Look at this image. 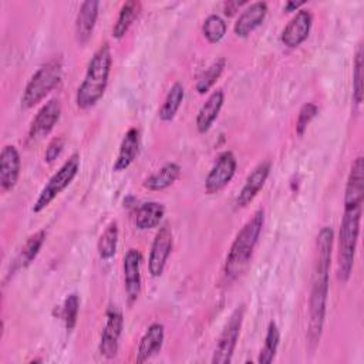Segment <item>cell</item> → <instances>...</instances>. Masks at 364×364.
Returning a JSON list of instances; mask_svg holds the SVG:
<instances>
[{
    "mask_svg": "<svg viewBox=\"0 0 364 364\" xmlns=\"http://www.w3.org/2000/svg\"><path fill=\"white\" fill-rule=\"evenodd\" d=\"M334 232L330 226H323L317 235V249L313 269L311 290L309 299V323H307V343L311 350L320 343L323 333L326 306L328 296V277L331 264Z\"/></svg>",
    "mask_w": 364,
    "mask_h": 364,
    "instance_id": "obj_1",
    "label": "cell"
},
{
    "mask_svg": "<svg viewBox=\"0 0 364 364\" xmlns=\"http://www.w3.org/2000/svg\"><path fill=\"white\" fill-rule=\"evenodd\" d=\"M111 64V48L108 43H104L91 57L84 80L77 90L75 104L80 109H90L102 98L108 85Z\"/></svg>",
    "mask_w": 364,
    "mask_h": 364,
    "instance_id": "obj_2",
    "label": "cell"
},
{
    "mask_svg": "<svg viewBox=\"0 0 364 364\" xmlns=\"http://www.w3.org/2000/svg\"><path fill=\"white\" fill-rule=\"evenodd\" d=\"M264 225V210L257 209L252 218L237 232L225 262V276L228 280L237 279L249 266L253 250Z\"/></svg>",
    "mask_w": 364,
    "mask_h": 364,
    "instance_id": "obj_3",
    "label": "cell"
},
{
    "mask_svg": "<svg viewBox=\"0 0 364 364\" xmlns=\"http://www.w3.org/2000/svg\"><path fill=\"white\" fill-rule=\"evenodd\" d=\"M361 208V202H344V213L340 225L337 247V279L341 283H346L353 272L360 235Z\"/></svg>",
    "mask_w": 364,
    "mask_h": 364,
    "instance_id": "obj_4",
    "label": "cell"
},
{
    "mask_svg": "<svg viewBox=\"0 0 364 364\" xmlns=\"http://www.w3.org/2000/svg\"><path fill=\"white\" fill-rule=\"evenodd\" d=\"M63 74V61L54 57L43 64L28 80L21 95V108L30 109L43 101L60 82Z\"/></svg>",
    "mask_w": 364,
    "mask_h": 364,
    "instance_id": "obj_5",
    "label": "cell"
},
{
    "mask_svg": "<svg viewBox=\"0 0 364 364\" xmlns=\"http://www.w3.org/2000/svg\"><path fill=\"white\" fill-rule=\"evenodd\" d=\"M78 171H80V155L75 152L58 168V171L48 179L46 186L41 189L38 198L33 205V212L38 213L44 210L73 182Z\"/></svg>",
    "mask_w": 364,
    "mask_h": 364,
    "instance_id": "obj_6",
    "label": "cell"
},
{
    "mask_svg": "<svg viewBox=\"0 0 364 364\" xmlns=\"http://www.w3.org/2000/svg\"><path fill=\"white\" fill-rule=\"evenodd\" d=\"M243 316H245V306L240 304L237 306L230 317L228 318L213 351L212 355V363L213 364H229L233 357V351L237 344V338L240 334L242 323H243Z\"/></svg>",
    "mask_w": 364,
    "mask_h": 364,
    "instance_id": "obj_7",
    "label": "cell"
},
{
    "mask_svg": "<svg viewBox=\"0 0 364 364\" xmlns=\"http://www.w3.org/2000/svg\"><path fill=\"white\" fill-rule=\"evenodd\" d=\"M124 328V317L121 310L117 306H109L107 310L105 326L101 333L100 338V353L105 358H114L118 353L119 347V337Z\"/></svg>",
    "mask_w": 364,
    "mask_h": 364,
    "instance_id": "obj_8",
    "label": "cell"
},
{
    "mask_svg": "<svg viewBox=\"0 0 364 364\" xmlns=\"http://www.w3.org/2000/svg\"><path fill=\"white\" fill-rule=\"evenodd\" d=\"M173 236L168 225H164L156 232L148 257V270L152 277H159L164 273L166 260L172 252Z\"/></svg>",
    "mask_w": 364,
    "mask_h": 364,
    "instance_id": "obj_9",
    "label": "cell"
},
{
    "mask_svg": "<svg viewBox=\"0 0 364 364\" xmlns=\"http://www.w3.org/2000/svg\"><path fill=\"white\" fill-rule=\"evenodd\" d=\"M236 166H237V162L233 152L230 151L222 152L205 179L206 193H218L219 191H222L235 176Z\"/></svg>",
    "mask_w": 364,
    "mask_h": 364,
    "instance_id": "obj_10",
    "label": "cell"
},
{
    "mask_svg": "<svg viewBox=\"0 0 364 364\" xmlns=\"http://www.w3.org/2000/svg\"><path fill=\"white\" fill-rule=\"evenodd\" d=\"M61 117V104L58 100L53 98L47 101L36 114V117L31 121L30 129H28V139L38 141L44 136H47L54 125L58 122Z\"/></svg>",
    "mask_w": 364,
    "mask_h": 364,
    "instance_id": "obj_11",
    "label": "cell"
},
{
    "mask_svg": "<svg viewBox=\"0 0 364 364\" xmlns=\"http://www.w3.org/2000/svg\"><path fill=\"white\" fill-rule=\"evenodd\" d=\"M141 262L142 255L138 249H129L124 256V283L129 304L136 301L141 293Z\"/></svg>",
    "mask_w": 364,
    "mask_h": 364,
    "instance_id": "obj_12",
    "label": "cell"
},
{
    "mask_svg": "<svg viewBox=\"0 0 364 364\" xmlns=\"http://www.w3.org/2000/svg\"><path fill=\"white\" fill-rule=\"evenodd\" d=\"M313 16L309 10H297L296 16L282 31V43L289 48L299 47L310 34Z\"/></svg>",
    "mask_w": 364,
    "mask_h": 364,
    "instance_id": "obj_13",
    "label": "cell"
},
{
    "mask_svg": "<svg viewBox=\"0 0 364 364\" xmlns=\"http://www.w3.org/2000/svg\"><path fill=\"white\" fill-rule=\"evenodd\" d=\"M270 168H272L270 161H262L260 164H257L253 168V171L247 175V178L236 198V202H235L236 208H245L255 199V196L259 193V191L263 188L264 182L267 181Z\"/></svg>",
    "mask_w": 364,
    "mask_h": 364,
    "instance_id": "obj_14",
    "label": "cell"
},
{
    "mask_svg": "<svg viewBox=\"0 0 364 364\" xmlns=\"http://www.w3.org/2000/svg\"><path fill=\"white\" fill-rule=\"evenodd\" d=\"M21 159L14 145H6L0 154V188L3 192L11 191L20 176Z\"/></svg>",
    "mask_w": 364,
    "mask_h": 364,
    "instance_id": "obj_15",
    "label": "cell"
},
{
    "mask_svg": "<svg viewBox=\"0 0 364 364\" xmlns=\"http://www.w3.org/2000/svg\"><path fill=\"white\" fill-rule=\"evenodd\" d=\"M100 1L87 0L80 6V10L75 17V40L80 46L88 43L92 36L97 18H98Z\"/></svg>",
    "mask_w": 364,
    "mask_h": 364,
    "instance_id": "obj_16",
    "label": "cell"
},
{
    "mask_svg": "<svg viewBox=\"0 0 364 364\" xmlns=\"http://www.w3.org/2000/svg\"><path fill=\"white\" fill-rule=\"evenodd\" d=\"M267 14V3L264 1H255L249 4L237 17L235 23V34L240 38L247 37L253 30H256L263 21Z\"/></svg>",
    "mask_w": 364,
    "mask_h": 364,
    "instance_id": "obj_17",
    "label": "cell"
},
{
    "mask_svg": "<svg viewBox=\"0 0 364 364\" xmlns=\"http://www.w3.org/2000/svg\"><path fill=\"white\" fill-rule=\"evenodd\" d=\"M165 338V327L161 323H152L139 340L136 350V361L144 363L152 355L158 354L162 348Z\"/></svg>",
    "mask_w": 364,
    "mask_h": 364,
    "instance_id": "obj_18",
    "label": "cell"
},
{
    "mask_svg": "<svg viewBox=\"0 0 364 364\" xmlns=\"http://www.w3.org/2000/svg\"><path fill=\"white\" fill-rule=\"evenodd\" d=\"M138 152H139V131L136 128H129L121 141L119 151L112 165V169L115 172L125 171L136 159Z\"/></svg>",
    "mask_w": 364,
    "mask_h": 364,
    "instance_id": "obj_19",
    "label": "cell"
},
{
    "mask_svg": "<svg viewBox=\"0 0 364 364\" xmlns=\"http://www.w3.org/2000/svg\"><path fill=\"white\" fill-rule=\"evenodd\" d=\"M223 101H225V94L222 90H216L208 97V100L203 102V105L200 107L196 115L198 132L205 134L209 131V128L212 127V124L215 122V119L218 118L222 109Z\"/></svg>",
    "mask_w": 364,
    "mask_h": 364,
    "instance_id": "obj_20",
    "label": "cell"
},
{
    "mask_svg": "<svg viewBox=\"0 0 364 364\" xmlns=\"http://www.w3.org/2000/svg\"><path fill=\"white\" fill-rule=\"evenodd\" d=\"M179 173H181V166L178 164L166 162L155 173L148 176L142 185L149 191H164L169 188L179 178Z\"/></svg>",
    "mask_w": 364,
    "mask_h": 364,
    "instance_id": "obj_21",
    "label": "cell"
},
{
    "mask_svg": "<svg viewBox=\"0 0 364 364\" xmlns=\"http://www.w3.org/2000/svg\"><path fill=\"white\" fill-rule=\"evenodd\" d=\"M44 240H46V230H38L34 235L28 236L26 243L21 246L17 257L14 259L13 272L24 269L28 264H31L33 260L37 257L41 246L44 245Z\"/></svg>",
    "mask_w": 364,
    "mask_h": 364,
    "instance_id": "obj_22",
    "label": "cell"
},
{
    "mask_svg": "<svg viewBox=\"0 0 364 364\" xmlns=\"http://www.w3.org/2000/svg\"><path fill=\"white\" fill-rule=\"evenodd\" d=\"M165 215V206L159 202H145L139 205L135 215V226L139 230H148L159 225Z\"/></svg>",
    "mask_w": 364,
    "mask_h": 364,
    "instance_id": "obj_23",
    "label": "cell"
},
{
    "mask_svg": "<svg viewBox=\"0 0 364 364\" xmlns=\"http://www.w3.org/2000/svg\"><path fill=\"white\" fill-rule=\"evenodd\" d=\"M139 11H141L139 1L129 0V1L124 3L118 13V17L112 26V37L117 40L122 38L127 34V31L129 30V27L132 26V23L139 16Z\"/></svg>",
    "mask_w": 364,
    "mask_h": 364,
    "instance_id": "obj_24",
    "label": "cell"
},
{
    "mask_svg": "<svg viewBox=\"0 0 364 364\" xmlns=\"http://www.w3.org/2000/svg\"><path fill=\"white\" fill-rule=\"evenodd\" d=\"M183 95H185V90H183L181 82H175L169 88L168 94L165 97V101H164V104H162V107L159 108V112H158V115L162 121L168 122V121H172L175 118L182 101H183Z\"/></svg>",
    "mask_w": 364,
    "mask_h": 364,
    "instance_id": "obj_25",
    "label": "cell"
},
{
    "mask_svg": "<svg viewBox=\"0 0 364 364\" xmlns=\"http://www.w3.org/2000/svg\"><path fill=\"white\" fill-rule=\"evenodd\" d=\"M117 245H118V225L115 220H112L98 239V243H97L98 256L102 260H109L111 257H114L117 252Z\"/></svg>",
    "mask_w": 364,
    "mask_h": 364,
    "instance_id": "obj_26",
    "label": "cell"
},
{
    "mask_svg": "<svg viewBox=\"0 0 364 364\" xmlns=\"http://www.w3.org/2000/svg\"><path fill=\"white\" fill-rule=\"evenodd\" d=\"M280 341V331L274 321H270L267 326V333L264 337V344L259 353L257 363L260 364H270L276 355L277 347Z\"/></svg>",
    "mask_w": 364,
    "mask_h": 364,
    "instance_id": "obj_27",
    "label": "cell"
},
{
    "mask_svg": "<svg viewBox=\"0 0 364 364\" xmlns=\"http://www.w3.org/2000/svg\"><path fill=\"white\" fill-rule=\"evenodd\" d=\"M225 64H226L225 58H218L208 68L202 71V74L196 81V91L199 94H206L213 87V84L218 81V78L223 73Z\"/></svg>",
    "mask_w": 364,
    "mask_h": 364,
    "instance_id": "obj_28",
    "label": "cell"
},
{
    "mask_svg": "<svg viewBox=\"0 0 364 364\" xmlns=\"http://www.w3.org/2000/svg\"><path fill=\"white\" fill-rule=\"evenodd\" d=\"M226 31H228V26L225 23V20L218 14H210L203 21L202 33H203L205 38L212 44L219 43L225 37Z\"/></svg>",
    "mask_w": 364,
    "mask_h": 364,
    "instance_id": "obj_29",
    "label": "cell"
},
{
    "mask_svg": "<svg viewBox=\"0 0 364 364\" xmlns=\"http://www.w3.org/2000/svg\"><path fill=\"white\" fill-rule=\"evenodd\" d=\"M353 100L355 104L363 101V47L358 46L354 58V73H353Z\"/></svg>",
    "mask_w": 364,
    "mask_h": 364,
    "instance_id": "obj_30",
    "label": "cell"
},
{
    "mask_svg": "<svg viewBox=\"0 0 364 364\" xmlns=\"http://www.w3.org/2000/svg\"><path fill=\"white\" fill-rule=\"evenodd\" d=\"M78 307H80V297L77 293H71L67 296L63 307V320L65 324V328L71 331L75 327L77 316H78Z\"/></svg>",
    "mask_w": 364,
    "mask_h": 364,
    "instance_id": "obj_31",
    "label": "cell"
},
{
    "mask_svg": "<svg viewBox=\"0 0 364 364\" xmlns=\"http://www.w3.org/2000/svg\"><path fill=\"white\" fill-rule=\"evenodd\" d=\"M318 108L316 104L313 102H306L297 115V121H296V132L299 136H301L304 134V131L307 129L309 124L313 121V118L317 115Z\"/></svg>",
    "mask_w": 364,
    "mask_h": 364,
    "instance_id": "obj_32",
    "label": "cell"
},
{
    "mask_svg": "<svg viewBox=\"0 0 364 364\" xmlns=\"http://www.w3.org/2000/svg\"><path fill=\"white\" fill-rule=\"evenodd\" d=\"M63 148H64V139H63V138L58 136V138L51 139L50 144L47 145L46 154H44L46 162H53V161H55V159L60 156Z\"/></svg>",
    "mask_w": 364,
    "mask_h": 364,
    "instance_id": "obj_33",
    "label": "cell"
},
{
    "mask_svg": "<svg viewBox=\"0 0 364 364\" xmlns=\"http://www.w3.org/2000/svg\"><path fill=\"white\" fill-rule=\"evenodd\" d=\"M242 4H245V1H228V3H225L223 4V7H225V14L226 16H232V14H235V11L242 6Z\"/></svg>",
    "mask_w": 364,
    "mask_h": 364,
    "instance_id": "obj_34",
    "label": "cell"
},
{
    "mask_svg": "<svg viewBox=\"0 0 364 364\" xmlns=\"http://www.w3.org/2000/svg\"><path fill=\"white\" fill-rule=\"evenodd\" d=\"M304 4V1H287L284 4V10L289 13V11H296L299 10L301 6Z\"/></svg>",
    "mask_w": 364,
    "mask_h": 364,
    "instance_id": "obj_35",
    "label": "cell"
}]
</instances>
